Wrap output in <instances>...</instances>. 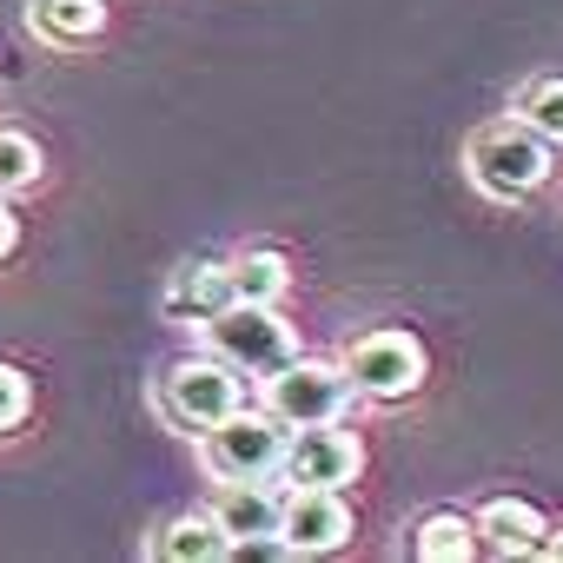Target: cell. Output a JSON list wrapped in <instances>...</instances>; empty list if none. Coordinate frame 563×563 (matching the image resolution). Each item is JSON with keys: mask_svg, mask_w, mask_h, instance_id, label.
<instances>
[{"mask_svg": "<svg viewBox=\"0 0 563 563\" xmlns=\"http://www.w3.org/2000/svg\"><path fill=\"white\" fill-rule=\"evenodd\" d=\"M278 471H286V490H345L365 471V444L339 418L299 424V431H286V457H278Z\"/></svg>", "mask_w": 563, "mask_h": 563, "instance_id": "obj_7", "label": "cell"}, {"mask_svg": "<svg viewBox=\"0 0 563 563\" xmlns=\"http://www.w3.org/2000/svg\"><path fill=\"white\" fill-rule=\"evenodd\" d=\"M517 120H530L550 146H563V74L530 80V87H523V100H517Z\"/></svg>", "mask_w": 563, "mask_h": 563, "instance_id": "obj_17", "label": "cell"}, {"mask_svg": "<svg viewBox=\"0 0 563 563\" xmlns=\"http://www.w3.org/2000/svg\"><path fill=\"white\" fill-rule=\"evenodd\" d=\"M199 332H206V345H212L232 372H245V378H265V372H278V365L292 358V332H286V319H278V306L232 299V306L212 312Z\"/></svg>", "mask_w": 563, "mask_h": 563, "instance_id": "obj_5", "label": "cell"}, {"mask_svg": "<svg viewBox=\"0 0 563 563\" xmlns=\"http://www.w3.org/2000/svg\"><path fill=\"white\" fill-rule=\"evenodd\" d=\"M424 345L411 339V332H398V325H378V332H365V339H352V352H345V378H352V391L358 398H372V405H405V398H418L424 391Z\"/></svg>", "mask_w": 563, "mask_h": 563, "instance_id": "obj_3", "label": "cell"}, {"mask_svg": "<svg viewBox=\"0 0 563 563\" xmlns=\"http://www.w3.org/2000/svg\"><path fill=\"white\" fill-rule=\"evenodd\" d=\"M212 523H219L232 543L265 537V530H278V490H265V477H219Z\"/></svg>", "mask_w": 563, "mask_h": 563, "instance_id": "obj_10", "label": "cell"}, {"mask_svg": "<svg viewBox=\"0 0 563 563\" xmlns=\"http://www.w3.org/2000/svg\"><path fill=\"white\" fill-rule=\"evenodd\" d=\"M206 444V471L212 477H272L278 457H286V424H278L265 405L258 411H225L212 431H199Z\"/></svg>", "mask_w": 563, "mask_h": 563, "instance_id": "obj_6", "label": "cell"}, {"mask_svg": "<svg viewBox=\"0 0 563 563\" xmlns=\"http://www.w3.org/2000/svg\"><path fill=\"white\" fill-rule=\"evenodd\" d=\"M345 405H352V378H345V365H332V358H299V352H292L278 372H265V411L286 424V431L345 418Z\"/></svg>", "mask_w": 563, "mask_h": 563, "instance_id": "obj_4", "label": "cell"}, {"mask_svg": "<svg viewBox=\"0 0 563 563\" xmlns=\"http://www.w3.org/2000/svg\"><path fill=\"white\" fill-rule=\"evenodd\" d=\"M411 550H418V563H471L484 543H477V523L464 510H431V517H418Z\"/></svg>", "mask_w": 563, "mask_h": 563, "instance_id": "obj_15", "label": "cell"}, {"mask_svg": "<svg viewBox=\"0 0 563 563\" xmlns=\"http://www.w3.org/2000/svg\"><path fill=\"white\" fill-rule=\"evenodd\" d=\"M14 245H21V219H14L8 206H0V265L14 258Z\"/></svg>", "mask_w": 563, "mask_h": 563, "instance_id": "obj_19", "label": "cell"}, {"mask_svg": "<svg viewBox=\"0 0 563 563\" xmlns=\"http://www.w3.org/2000/svg\"><path fill=\"white\" fill-rule=\"evenodd\" d=\"M537 556H543V563H563V523H550V530H543V543H537Z\"/></svg>", "mask_w": 563, "mask_h": 563, "instance_id": "obj_20", "label": "cell"}, {"mask_svg": "<svg viewBox=\"0 0 563 563\" xmlns=\"http://www.w3.org/2000/svg\"><path fill=\"white\" fill-rule=\"evenodd\" d=\"M278 537L292 556H332L352 543V504L345 490H286L278 497Z\"/></svg>", "mask_w": 563, "mask_h": 563, "instance_id": "obj_8", "label": "cell"}, {"mask_svg": "<svg viewBox=\"0 0 563 563\" xmlns=\"http://www.w3.org/2000/svg\"><path fill=\"white\" fill-rule=\"evenodd\" d=\"M153 556L159 563H225L232 537L212 523V510H186V517H166L153 530Z\"/></svg>", "mask_w": 563, "mask_h": 563, "instance_id": "obj_12", "label": "cell"}, {"mask_svg": "<svg viewBox=\"0 0 563 563\" xmlns=\"http://www.w3.org/2000/svg\"><path fill=\"white\" fill-rule=\"evenodd\" d=\"M550 166H556V146H550L530 120H517V113L477 126L471 146H464V173H471V186H477L484 199H497V206L530 199V192L550 179Z\"/></svg>", "mask_w": 563, "mask_h": 563, "instance_id": "obj_1", "label": "cell"}, {"mask_svg": "<svg viewBox=\"0 0 563 563\" xmlns=\"http://www.w3.org/2000/svg\"><path fill=\"white\" fill-rule=\"evenodd\" d=\"M225 306H232V286H225V265H212V258H186L166 278V292H159V319L166 325H206Z\"/></svg>", "mask_w": 563, "mask_h": 563, "instance_id": "obj_9", "label": "cell"}, {"mask_svg": "<svg viewBox=\"0 0 563 563\" xmlns=\"http://www.w3.org/2000/svg\"><path fill=\"white\" fill-rule=\"evenodd\" d=\"M471 523H477V543L497 550V556H537V543L550 530V517L537 504H523V497H490Z\"/></svg>", "mask_w": 563, "mask_h": 563, "instance_id": "obj_11", "label": "cell"}, {"mask_svg": "<svg viewBox=\"0 0 563 563\" xmlns=\"http://www.w3.org/2000/svg\"><path fill=\"white\" fill-rule=\"evenodd\" d=\"M225 286H232V299L278 306V299L292 292V265H286V252H272V245H245V252L225 265Z\"/></svg>", "mask_w": 563, "mask_h": 563, "instance_id": "obj_13", "label": "cell"}, {"mask_svg": "<svg viewBox=\"0 0 563 563\" xmlns=\"http://www.w3.org/2000/svg\"><path fill=\"white\" fill-rule=\"evenodd\" d=\"M27 21L47 47H87L107 34V0H34Z\"/></svg>", "mask_w": 563, "mask_h": 563, "instance_id": "obj_14", "label": "cell"}, {"mask_svg": "<svg viewBox=\"0 0 563 563\" xmlns=\"http://www.w3.org/2000/svg\"><path fill=\"white\" fill-rule=\"evenodd\" d=\"M27 411H34V385H27V372L0 365V438H14V431L27 424Z\"/></svg>", "mask_w": 563, "mask_h": 563, "instance_id": "obj_18", "label": "cell"}, {"mask_svg": "<svg viewBox=\"0 0 563 563\" xmlns=\"http://www.w3.org/2000/svg\"><path fill=\"white\" fill-rule=\"evenodd\" d=\"M41 173H47L41 140L21 126H0V192H27V186H41Z\"/></svg>", "mask_w": 563, "mask_h": 563, "instance_id": "obj_16", "label": "cell"}, {"mask_svg": "<svg viewBox=\"0 0 563 563\" xmlns=\"http://www.w3.org/2000/svg\"><path fill=\"white\" fill-rule=\"evenodd\" d=\"M245 405V385H239V372L219 358V352H199V358H173L166 365V378H159V411H166V424L173 431H212L225 411H239Z\"/></svg>", "mask_w": 563, "mask_h": 563, "instance_id": "obj_2", "label": "cell"}]
</instances>
